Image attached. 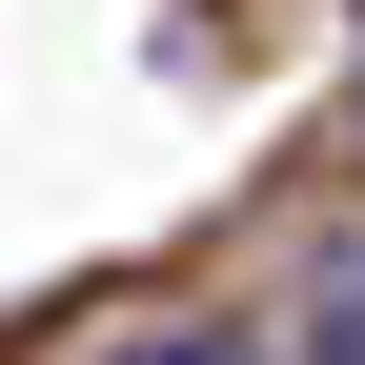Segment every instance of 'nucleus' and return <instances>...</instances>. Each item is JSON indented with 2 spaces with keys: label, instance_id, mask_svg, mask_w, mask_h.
<instances>
[{
  "label": "nucleus",
  "instance_id": "f257e3e1",
  "mask_svg": "<svg viewBox=\"0 0 365 365\" xmlns=\"http://www.w3.org/2000/svg\"><path fill=\"white\" fill-rule=\"evenodd\" d=\"M102 365H244L223 325H143V345H102Z\"/></svg>",
  "mask_w": 365,
  "mask_h": 365
},
{
  "label": "nucleus",
  "instance_id": "f03ea898",
  "mask_svg": "<svg viewBox=\"0 0 365 365\" xmlns=\"http://www.w3.org/2000/svg\"><path fill=\"white\" fill-rule=\"evenodd\" d=\"M325 365H365V244L325 264Z\"/></svg>",
  "mask_w": 365,
  "mask_h": 365
}]
</instances>
